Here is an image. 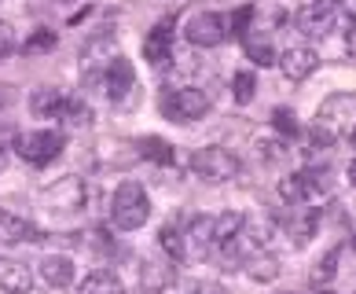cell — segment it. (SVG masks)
Returning a JSON list of instances; mask_svg holds the SVG:
<instances>
[{"label": "cell", "mask_w": 356, "mask_h": 294, "mask_svg": "<svg viewBox=\"0 0 356 294\" xmlns=\"http://www.w3.org/2000/svg\"><path fill=\"white\" fill-rule=\"evenodd\" d=\"M151 217V199L147 192H143V184L136 180H122L118 184V192L111 199V221H114V229H122V232H136L143 229Z\"/></svg>", "instance_id": "6da1fadb"}, {"label": "cell", "mask_w": 356, "mask_h": 294, "mask_svg": "<svg viewBox=\"0 0 356 294\" xmlns=\"http://www.w3.org/2000/svg\"><path fill=\"white\" fill-rule=\"evenodd\" d=\"M316 125L327 129L331 137H353L356 132V92H334L320 103L316 111Z\"/></svg>", "instance_id": "7a4b0ae2"}, {"label": "cell", "mask_w": 356, "mask_h": 294, "mask_svg": "<svg viewBox=\"0 0 356 294\" xmlns=\"http://www.w3.org/2000/svg\"><path fill=\"white\" fill-rule=\"evenodd\" d=\"M191 169L206 184H224L239 173V158L224 151V147H199V151H191Z\"/></svg>", "instance_id": "3957f363"}, {"label": "cell", "mask_w": 356, "mask_h": 294, "mask_svg": "<svg viewBox=\"0 0 356 294\" xmlns=\"http://www.w3.org/2000/svg\"><path fill=\"white\" fill-rule=\"evenodd\" d=\"M67 147V137L59 129H37V132H22L19 137V155L26 158L30 166H48L56 162Z\"/></svg>", "instance_id": "277c9868"}, {"label": "cell", "mask_w": 356, "mask_h": 294, "mask_svg": "<svg viewBox=\"0 0 356 294\" xmlns=\"http://www.w3.org/2000/svg\"><path fill=\"white\" fill-rule=\"evenodd\" d=\"M41 203L51 213H74L88 203V184L81 177H59L56 184H48L41 192Z\"/></svg>", "instance_id": "5b68a950"}, {"label": "cell", "mask_w": 356, "mask_h": 294, "mask_svg": "<svg viewBox=\"0 0 356 294\" xmlns=\"http://www.w3.org/2000/svg\"><path fill=\"white\" fill-rule=\"evenodd\" d=\"M209 111V96L202 88H177L162 96V114L169 122H195Z\"/></svg>", "instance_id": "8992f818"}, {"label": "cell", "mask_w": 356, "mask_h": 294, "mask_svg": "<svg viewBox=\"0 0 356 294\" xmlns=\"http://www.w3.org/2000/svg\"><path fill=\"white\" fill-rule=\"evenodd\" d=\"M184 37L195 45V48H217L224 37H228V26L217 11H195V15L184 22Z\"/></svg>", "instance_id": "52a82bcc"}, {"label": "cell", "mask_w": 356, "mask_h": 294, "mask_svg": "<svg viewBox=\"0 0 356 294\" xmlns=\"http://www.w3.org/2000/svg\"><path fill=\"white\" fill-rule=\"evenodd\" d=\"M136 85V70H133V63L118 56L114 63H107V70H103V88H107V96L114 103H122L129 92H133Z\"/></svg>", "instance_id": "ba28073f"}, {"label": "cell", "mask_w": 356, "mask_h": 294, "mask_svg": "<svg viewBox=\"0 0 356 294\" xmlns=\"http://www.w3.org/2000/svg\"><path fill=\"white\" fill-rule=\"evenodd\" d=\"M41 239L44 235L26 217H19L11 210H0V243H41Z\"/></svg>", "instance_id": "9c48e42d"}, {"label": "cell", "mask_w": 356, "mask_h": 294, "mask_svg": "<svg viewBox=\"0 0 356 294\" xmlns=\"http://www.w3.org/2000/svg\"><path fill=\"white\" fill-rule=\"evenodd\" d=\"M294 26L301 33H309V37H327L334 30V11L331 8H316V4H305L294 15Z\"/></svg>", "instance_id": "30bf717a"}, {"label": "cell", "mask_w": 356, "mask_h": 294, "mask_svg": "<svg viewBox=\"0 0 356 294\" xmlns=\"http://www.w3.org/2000/svg\"><path fill=\"white\" fill-rule=\"evenodd\" d=\"M280 66H283L286 82H305L316 66H320V56H316L312 48H286L283 59H280Z\"/></svg>", "instance_id": "8fae6325"}, {"label": "cell", "mask_w": 356, "mask_h": 294, "mask_svg": "<svg viewBox=\"0 0 356 294\" xmlns=\"http://www.w3.org/2000/svg\"><path fill=\"white\" fill-rule=\"evenodd\" d=\"M143 56L154 66L169 63V56H173V22H158L154 30L143 37Z\"/></svg>", "instance_id": "7c38bea8"}, {"label": "cell", "mask_w": 356, "mask_h": 294, "mask_svg": "<svg viewBox=\"0 0 356 294\" xmlns=\"http://www.w3.org/2000/svg\"><path fill=\"white\" fill-rule=\"evenodd\" d=\"M33 287V272L15 258H0V291L8 294H30Z\"/></svg>", "instance_id": "4fadbf2b"}, {"label": "cell", "mask_w": 356, "mask_h": 294, "mask_svg": "<svg viewBox=\"0 0 356 294\" xmlns=\"http://www.w3.org/2000/svg\"><path fill=\"white\" fill-rule=\"evenodd\" d=\"M316 229H320V210H290L286 217V232L290 239H294V247H309V239L316 235Z\"/></svg>", "instance_id": "5bb4252c"}, {"label": "cell", "mask_w": 356, "mask_h": 294, "mask_svg": "<svg viewBox=\"0 0 356 294\" xmlns=\"http://www.w3.org/2000/svg\"><path fill=\"white\" fill-rule=\"evenodd\" d=\"M41 279L56 291L70 287L74 284V261L67 258V254H48V258L41 261Z\"/></svg>", "instance_id": "9a60e30c"}, {"label": "cell", "mask_w": 356, "mask_h": 294, "mask_svg": "<svg viewBox=\"0 0 356 294\" xmlns=\"http://www.w3.org/2000/svg\"><path fill=\"white\" fill-rule=\"evenodd\" d=\"M246 265V276L254 279V284H272V279H280V258L268 250H257V254H250V258H243Z\"/></svg>", "instance_id": "2e32d148"}, {"label": "cell", "mask_w": 356, "mask_h": 294, "mask_svg": "<svg viewBox=\"0 0 356 294\" xmlns=\"http://www.w3.org/2000/svg\"><path fill=\"white\" fill-rule=\"evenodd\" d=\"M140 284L143 291H169L177 284V269L173 265H165V261H143V269H140Z\"/></svg>", "instance_id": "e0dca14e"}, {"label": "cell", "mask_w": 356, "mask_h": 294, "mask_svg": "<svg viewBox=\"0 0 356 294\" xmlns=\"http://www.w3.org/2000/svg\"><path fill=\"white\" fill-rule=\"evenodd\" d=\"M67 100H70V92H63V88H37L33 100H30V107H33L37 118H63V107H67Z\"/></svg>", "instance_id": "ac0fdd59"}, {"label": "cell", "mask_w": 356, "mask_h": 294, "mask_svg": "<svg viewBox=\"0 0 356 294\" xmlns=\"http://www.w3.org/2000/svg\"><path fill=\"white\" fill-rule=\"evenodd\" d=\"M77 294H125V287H122V279H118L114 272L96 269V272H88L81 284H77Z\"/></svg>", "instance_id": "d6986e66"}, {"label": "cell", "mask_w": 356, "mask_h": 294, "mask_svg": "<svg viewBox=\"0 0 356 294\" xmlns=\"http://www.w3.org/2000/svg\"><path fill=\"white\" fill-rule=\"evenodd\" d=\"M243 213L239 210H228V213H220V217H213V229H209V235H213V247H232V239L239 235L243 229Z\"/></svg>", "instance_id": "ffe728a7"}, {"label": "cell", "mask_w": 356, "mask_h": 294, "mask_svg": "<svg viewBox=\"0 0 356 294\" xmlns=\"http://www.w3.org/2000/svg\"><path fill=\"white\" fill-rule=\"evenodd\" d=\"M118 59V41L114 33H96L92 41L85 45V63L92 66H103V63H114Z\"/></svg>", "instance_id": "44dd1931"}, {"label": "cell", "mask_w": 356, "mask_h": 294, "mask_svg": "<svg viewBox=\"0 0 356 294\" xmlns=\"http://www.w3.org/2000/svg\"><path fill=\"white\" fill-rule=\"evenodd\" d=\"M140 155L151 158V162H158V166H173V158H177L173 144H165V140H158V137H143L140 140Z\"/></svg>", "instance_id": "7402d4cb"}, {"label": "cell", "mask_w": 356, "mask_h": 294, "mask_svg": "<svg viewBox=\"0 0 356 294\" xmlns=\"http://www.w3.org/2000/svg\"><path fill=\"white\" fill-rule=\"evenodd\" d=\"M338 258H341V250L334 247V250H327L323 258L316 261V269H312V276H309L316 291H320V287H327V284L334 279V272H338Z\"/></svg>", "instance_id": "603a6c76"}, {"label": "cell", "mask_w": 356, "mask_h": 294, "mask_svg": "<svg viewBox=\"0 0 356 294\" xmlns=\"http://www.w3.org/2000/svg\"><path fill=\"white\" fill-rule=\"evenodd\" d=\"M280 195H283V203H290V206H305L312 199V192H309V184H305L301 173H294V177H286L280 184Z\"/></svg>", "instance_id": "cb8c5ba5"}, {"label": "cell", "mask_w": 356, "mask_h": 294, "mask_svg": "<svg viewBox=\"0 0 356 294\" xmlns=\"http://www.w3.org/2000/svg\"><path fill=\"white\" fill-rule=\"evenodd\" d=\"M243 48H246V56L254 59V63H261V66H272V63H275L272 45L265 41V37H257V33H246V37H243Z\"/></svg>", "instance_id": "d4e9b609"}, {"label": "cell", "mask_w": 356, "mask_h": 294, "mask_svg": "<svg viewBox=\"0 0 356 294\" xmlns=\"http://www.w3.org/2000/svg\"><path fill=\"white\" fill-rule=\"evenodd\" d=\"M158 239H162V250H165L173 261H184V258H188V254H184V232L177 229V224H162Z\"/></svg>", "instance_id": "484cf974"}, {"label": "cell", "mask_w": 356, "mask_h": 294, "mask_svg": "<svg viewBox=\"0 0 356 294\" xmlns=\"http://www.w3.org/2000/svg\"><path fill=\"white\" fill-rule=\"evenodd\" d=\"M63 122H70V125H88V122H92V107H88L85 100L70 96L67 107H63Z\"/></svg>", "instance_id": "4316f807"}, {"label": "cell", "mask_w": 356, "mask_h": 294, "mask_svg": "<svg viewBox=\"0 0 356 294\" xmlns=\"http://www.w3.org/2000/svg\"><path fill=\"white\" fill-rule=\"evenodd\" d=\"M272 125L280 137H298V114L290 111V107H275L272 111Z\"/></svg>", "instance_id": "83f0119b"}, {"label": "cell", "mask_w": 356, "mask_h": 294, "mask_svg": "<svg viewBox=\"0 0 356 294\" xmlns=\"http://www.w3.org/2000/svg\"><path fill=\"white\" fill-rule=\"evenodd\" d=\"M254 15H257V11L250 8V4H243V8L235 11V15L224 22V26H228V33H232V37H246V33H250V22H254Z\"/></svg>", "instance_id": "f1b7e54d"}, {"label": "cell", "mask_w": 356, "mask_h": 294, "mask_svg": "<svg viewBox=\"0 0 356 294\" xmlns=\"http://www.w3.org/2000/svg\"><path fill=\"white\" fill-rule=\"evenodd\" d=\"M232 92H235V100H239V103H250V100H254V92H257L254 74L239 70V74H235V82H232Z\"/></svg>", "instance_id": "f546056e"}, {"label": "cell", "mask_w": 356, "mask_h": 294, "mask_svg": "<svg viewBox=\"0 0 356 294\" xmlns=\"http://www.w3.org/2000/svg\"><path fill=\"white\" fill-rule=\"evenodd\" d=\"M56 41H59V37L51 30H37L33 37H26L22 52H26V56H33V52H48V48H56Z\"/></svg>", "instance_id": "4dcf8cb0"}, {"label": "cell", "mask_w": 356, "mask_h": 294, "mask_svg": "<svg viewBox=\"0 0 356 294\" xmlns=\"http://www.w3.org/2000/svg\"><path fill=\"white\" fill-rule=\"evenodd\" d=\"M257 158H265V162H283L286 158V147L280 140H257Z\"/></svg>", "instance_id": "1f68e13d"}, {"label": "cell", "mask_w": 356, "mask_h": 294, "mask_svg": "<svg viewBox=\"0 0 356 294\" xmlns=\"http://www.w3.org/2000/svg\"><path fill=\"white\" fill-rule=\"evenodd\" d=\"M11 52H15V30H11V22L0 19V59H8Z\"/></svg>", "instance_id": "d6a6232c"}, {"label": "cell", "mask_w": 356, "mask_h": 294, "mask_svg": "<svg viewBox=\"0 0 356 294\" xmlns=\"http://www.w3.org/2000/svg\"><path fill=\"white\" fill-rule=\"evenodd\" d=\"M191 294H228V291H224L220 284H195Z\"/></svg>", "instance_id": "836d02e7"}, {"label": "cell", "mask_w": 356, "mask_h": 294, "mask_svg": "<svg viewBox=\"0 0 356 294\" xmlns=\"http://www.w3.org/2000/svg\"><path fill=\"white\" fill-rule=\"evenodd\" d=\"M341 11H346L349 22H356V0H341Z\"/></svg>", "instance_id": "e575fe53"}, {"label": "cell", "mask_w": 356, "mask_h": 294, "mask_svg": "<svg viewBox=\"0 0 356 294\" xmlns=\"http://www.w3.org/2000/svg\"><path fill=\"white\" fill-rule=\"evenodd\" d=\"M346 48H349V56L356 59V26H353V30L346 33Z\"/></svg>", "instance_id": "d590c367"}, {"label": "cell", "mask_w": 356, "mask_h": 294, "mask_svg": "<svg viewBox=\"0 0 356 294\" xmlns=\"http://www.w3.org/2000/svg\"><path fill=\"white\" fill-rule=\"evenodd\" d=\"M349 184H353V188H356V158H353V162H349Z\"/></svg>", "instance_id": "8d00e7d4"}, {"label": "cell", "mask_w": 356, "mask_h": 294, "mask_svg": "<svg viewBox=\"0 0 356 294\" xmlns=\"http://www.w3.org/2000/svg\"><path fill=\"white\" fill-rule=\"evenodd\" d=\"M4 169H8V151L0 147V173H4Z\"/></svg>", "instance_id": "74e56055"}, {"label": "cell", "mask_w": 356, "mask_h": 294, "mask_svg": "<svg viewBox=\"0 0 356 294\" xmlns=\"http://www.w3.org/2000/svg\"><path fill=\"white\" fill-rule=\"evenodd\" d=\"M312 4H316V8H331L334 0H312Z\"/></svg>", "instance_id": "f35d334b"}, {"label": "cell", "mask_w": 356, "mask_h": 294, "mask_svg": "<svg viewBox=\"0 0 356 294\" xmlns=\"http://www.w3.org/2000/svg\"><path fill=\"white\" fill-rule=\"evenodd\" d=\"M320 294H334V291H320Z\"/></svg>", "instance_id": "ab89813d"}, {"label": "cell", "mask_w": 356, "mask_h": 294, "mask_svg": "<svg viewBox=\"0 0 356 294\" xmlns=\"http://www.w3.org/2000/svg\"><path fill=\"white\" fill-rule=\"evenodd\" d=\"M283 294H298V291H283Z\"/></svg>", "instance_id": "60d3db41"}, {"label": "cell", "mask_w": 356, "mask_h": 294, "mask_svg": "<svg viewBox=\"0 0 356 294\" xmlns=\"http://www.w3.org/2000/svg\"><path fill=\"white\" fill-rule=\"evenodd\" d=\"M353 250H356V235H353Z\"/></svg>", "instance_id": "b9f144b4"}, {"label": "cell", "mask_w": 356, "mask_h": 294, "mask_svg": "<svg viewBox=\"0 0 356 294\" xmlns=\"http://www.w3.org/2000/svg\"><path fill=\"white\" fill-rule=\"evenodd\" d=\"M353 147H356V132H353Z\"/></svg>", "instance_id": "7bdbcfd3"}, {"label": "cell", "mask_w": 356, "mask_h": 294, "mask_svg": "<svg viewBox=\"0 0 356 294\" xmlns=\"http://www.w3.org/2000/svg\"><path fill=\"white\" fill-rule=\"evenodd\" d=\"M0 103H4V100H0Z\"/></svg>", "instance_id": "ee69618b"}]
</instances>
